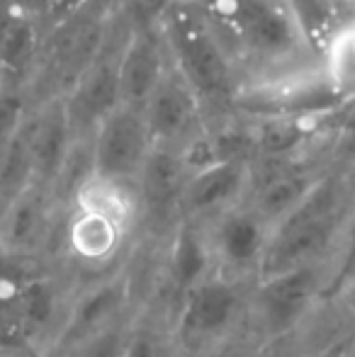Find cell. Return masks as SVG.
Instances as JSON below:
<instances>
[{
	"label": "cell",
	"mask_w": 355,
	"mask_h": 357,
	"mask_svg": "<svg viewBox=\"0 0 355 357\" xmlns=\"http://www.w3.org/2000/svg\"><path fill=\"white\" fill-rule=\"evenodd\" d=\"M29 109H32V105H29L27 90L22 88L0 90V160L5 158V153L13 146L15 137L20 134Z\"/></svg>",
	"instance_id": "obj_20"
},
{
	"label": "cell",
	"mask_w": 355,
	"mask_h": 357,
	"mask_svg": "<svg viewBox=\"0 0 355 357\" xmlns=\"http://www.w3.org/2000/svg\"><path fill=\"white\" fill-rule=\"evenodd\" d=\"M129 299H132V282L127 275H112L103 282L88 287L73 299L56 343L76 350L100 331L119 324Z\"/></svg>",
	"instance_id": "obj_15"
},
{
	"label": "cell",
	"mask_w": 355,
	"mask_h": 357,
	"mask_svg": "<svg viewBox=\"0 0 355 357\" xmlns=\"http://www.w3.org/2000/svg\"><path fill=\"white\" fill-rule=\"evenodd\" d=\"M142 112L153 146L185 151L207 134V119L197 98L173 66L158 80Z\"/></svg>",
	"instance_id": "obj_9"
},
{
	"label": "cell",
	"mask_w": 355,
	"mask_h": 357,
	"mask_svg": "<svg viewBox=\"0 0 355 357\" xmlns=\"http://www.w3.org/2000/svg\"><path fill=\"white\" fill-rule=\"evenodd\" d=\"M127 333H129V324L119 321V324L100 331L98 335H93L86 343L78 345L76 348L78 357H122Z\"/></svg>",
	"instance_id": "obj_22"
},
{
	"label": "cell",
	"mask_w": 355,
	"mask_h": 357,
	"mask_svg": "<svg viewBox=\"0 0 355 357\" xmlns=\"http://www.w3.org/2000/svg\"><path fill=\"white\" fill-rule=\"evenodd\" d=\"M343 221H346L343 185L338 178L326 173L314 192L287 219L273 226L258 280L322 265Z\"/></svg>",
	"instance_id": "obj_3"
},
{
	"label": "cell",
	"mask_w": 355,
	"mask_h": 357,
	"mask_svg": "<svg viewBox=\"0 0 355 357\" xmlns=\"http://www.w3.org/2000/svg\"><path fill=\"white\" fill-rule=\"evenodd\" d=\"M24 132H27L29 160H32V185L54 192L66 168L68 155L76 146L63 98L32 105L24 122Z\"/></svg>",
	"instance_id": "obj_13"
},
{
	"label": "cell",
	"mask_w": 355,
	"mask_h": 357,
	"mask_svg": "<svg viewBox=\"0 0 355 357\" xmlns=\"http://www.w3.org/2000/svg\"><path fill=\"white\" fill-rule=\"evenodd\" d=\"M209 357H251L248 355V350H243V348H219V350H214Z\"/></svg>",
	"instance_id": "obj_24"
},
{
	"label": "cell",
	"mask_w": 355,
	"mask_h": 357,
	"mask_svg": "<svg viewBox=\"0 0 355 357\" xmlns=\"http://www.w3.org/2000/svg\"><path fill=\"white\" fill-rule=\"evenodd\" d=\"M156 22L171 66L195 93L207 124L236 112L241 85L197 8L190 0H168Z\"/></svg>",
	"instance_id": "obj_2"
},
{
	"label": "cell",
	"mask_w": 355,
	"mask_h": 357,
	"mask_svg": "<svg viewBox=\"0 0 355 357\" xmlns=\"http://www.w3.org/2000/svg\"><path fill=\"white\" fill-rule=\"evenodd\" d=\"M243 309L236 280L212 275L180 296L176 338L185 345H207L232 331Z\"/></svg>",
	"instance_id": "obj_8"
},
{
	"label": "cell",
	"mask_w": 355,
	"mask_h": 357,
	"mask_svg": "<svg viewBox=\"0 0 355 357\" xmlns=\"http://www.w3.org/2000/svg\"><path fill=\"white\" fill-rule=\"evenodd\" d=\"M44 39L47 32L37 20L13 13L8 27L0 34V71L5 78V88L27 90L42 59Z\"/></svg>",
	"instance_id": "obj_17"
},
{
	"label": "cell",
	"mask_w": 355,
	"mask_h": 357,
	"mask_svg": "<svg viewBox=\"0 0 355 357\" xmlns=\"http://www.w3.org/2000/svg\"><path fill=\"white\" fill-rule=\"evenodd\" d=\"M217 37L241 95L319 80V52L292 0H190ZM239 95V98H241Z\"/></svg>",
	"instance_id": "obj_1"
},
{
	"label": "cell",
	"mask_w": 355,
	"mask_h": 357,
	"mask_svg": "<svg viewBox=\"0 0 355 357\" xmlns=\"http://www.w3.org/2000/svg\"><path fill=\"white\" fill-rule=\"evenodd\" d=\"M190 165L183 151L153 146L137 180L139 219L151 229H173L183 221V195L190 178Z\"/></svg>",
	"instance_id": "obj_10"
},
{
	"label": "cell",
	"mask_w": 355,
	"mask_h": 357,
	"mask_svg": "<svg viewBox=\"0 0 355 357\" xmlns=\"http://www.w3.org/2000/svg\"><path fill=\"white\" fill-rule=\"evenodd\" d=\"M95 0H42L37 10V22L42 24L44 32H52V29L61 27L63 22H68L71 17L81 15L83 10L90 8Z\"/></svg>",
	"instance_id": "obj_23"
},
{
	"label": "cell",
	"mask_w": 355,
	"mask_h": 357,
	"mask_svg": "<svg viewBox=\"0 0 355 357\" xmlns=\"http://www.w3.org/2000/svg\"><path fill=\"white\" fill-rule=\"evenodd\" d=\"M212 275H217V265H214V255L209 248L204 226L199 221L183 219L171 234L168 278L183 296L185 291L209 280Z\"/></svg>",
	"instance_id": "obj_18"
},
{
	"label": "cell",
	"mask_w": 355,
	"mask_h": 357,
	"mask_svg": "<svg viewBox=\"0 0 355 357\" xmlns=\"http://www.w3.org/2000/svg\"><path fill=\"white\" fill-rule=\"evenodd\" d=\"M56 202L52 190L29 185L0 209V253L27 263L47 248Z\"/></svg>",
	"instance_id": "obj_12"
},
{
	"label": "cell",
	"mask_w": 355,
	"mask_h": 357,
	"mask_svg": "<svg viewBox=\"0 0 355 357\" xmlns=\"http://www.w3.org/2000/svg\"><path fill=\"white\" fill-rule=\"evenodd\" d=\"M324 289H326V282H324L322 265L256 280L251 306L258 328L268 338H280L289 333L317 304Z\"/></svg>",
	"instance_id": "obj_7"
},
{
	"label": "cell",
	"mask_w": 355,
	"mask_h": 357,
	"mask_svg": "<svg viewBox=\"0 0 355 357\" xmlns=\"http://www.w3.org/2000/svg\"><path fill=\"white\" fill-rule=\"evenodd\" d=\"M251 160L219 158L195 168L183 195V219L204 221L246 202L251 190Z\"/></svg>",
	"instance_id": "obj_11"
},
{
	"label": "cell",
	"mask_w": 355,
	"mask_h": 357,
	"mask_svg": "<svg viewBox=\"0 0 355 357\" xmlns=\"http://www.w3.org/2000/svg\"><path fill=\"white\" fill-rule=\"evenodd\" d=\"M0 357H29L24 350H15V348H0Z\"/></svg>",
	"instance_id": "obj_25"
},
{
	"label": "cell",
	"mask_w": 355,
	"mask_h": 357,
	"mask_svg": "<svg viewBox=\"0 0 355 357\" xmlns=\"http://www.w3.org/2000/svg\"><path fill=\"white\" fill-rule=\"evenodd\" d=\"M122 357H168V343L156 326L129 324Z\"/></svg>",
	"instance_id": "obj_21"
},
{
	"label": "cell",
	"mask_w": 355,
	"mask_h": 357,
	"mask_svg": "<svg viewBox=\"0 0 355 357\" xmlns=\"http://www.w3.org/2000/svg\"><path fill=\"white\" fill-rule=\"evenodd\" d=\"M202 226L212 248L217 275L236 282L246 275H256L258 280L273 234V226L266 219H261L243 202L204 221Z\"/></svg>",
	"instance_id": "obj_6"
},
{
	"label": "cell",
	"mask_w": 355,
	"mask_h": 357,
	"mask_svg": "<svg viewBox=\"0 0 355 357\" xmlns=\"http://www.w3.org/2000/svg\"><path fill=\"white\" fill-rule=\"evenodd\" d=\"M129 29H132V22H124L117 13V20L109 29V37L100 56L90 63L88 71L78 78V83L63 98L68 124H71L76 139H93L95 129L122 105L119 56H122Z\"/></svg>",
	"instance_id": "obj_4"
},
{
	"label": "cell",
	"mask_w": 355,
	"mask_h": 357,
	"mask_svg": "<svg viewBox=\"0 0 355 357\" xmlns=\"http://www.w3.org/2000/svg\"><path fill=\"white\" fill-rule=\"evenodd\" d=\"M93 175L119 185H137L139 173L153 151L146 119L139 107L119 105L98 129L93 139Z\"/></svg>",
	"instance_id": "obj_5"
},
{
	"label": "cell",
	"mask_w": 355,
	"mask_h": 357,
	"mask_svg": "<svg viewBox=\"0 0 355 357\" xmlns=\"http://www.w3.org/2000/svg\"><path fill=\"white\" fill-rule=\"evenodd\" d=\"M171 66L168 49L158 22L132 24L119 56V90L122 105L142 109L149 95Z\"/></svg>",
	"instance_id": "obj_14"
},
{
	"label": "cell",
	"mask_w": 355,
	"mask_h": 357,
	"mask_svg": "<svg viewBox=\"0 0 355 357\" xmlns=\"http://www.w3.org/2000/svg\"><path fill=\"white\" fill-rule=\"evenodd\" d=\"M5 88V78H3V71H0V90Z\"/></svg>",
	"instance_id": "obj_26"
},
{
	"label": "cell",
	"mask_w": 355,
	"mask_h": 357,
	"mask_svg": "<svg viewBox=\"0 0 355 357\" xmlns=\"http://www.w3.org/2000/svg\"><path fill=\"white\" fill-rule=\"evenodd\" d=\"M319 73L341 107L355 102V17L343 22L319 49Z\"/></svg>",
	"instance_id": "obj_19"
},
{
	"label": "cell",
	"mask_w": 355,
	"mask_h": 357,
	"mask_svg": "<svg viewBox=\"0 0 355 357\" xmlns=\"http://www.w3.org/2000/svg\"><path fill=\"white\" fill-rule=\"evenodd\" d=\"M129 231V226L105 214L73 207L66 224V245L76 260L90 268H103L119 255Z\"/></svg>",
	"instance_id": "obj_16"
}]
</instances>
